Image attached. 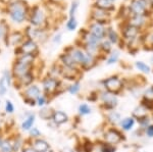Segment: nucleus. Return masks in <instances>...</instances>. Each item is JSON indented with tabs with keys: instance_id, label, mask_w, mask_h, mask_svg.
I'll return each mask as SVG.
<instances>
[{
	"instance_id": "obj_15",
	"label": "nucleus",
	"mask_w": 153,
	"mask_h": 152,
	"mask_svg": "<svg viewBox=\"0 0 153 152\" xmlns=\"http://www.w3.org/2000/svg\"><path fill=\"white\" fill-rule=\"evenodd\" d=\"M27 142L31 145L34 152H49L51 150V146L47 140L44 138H38L34 140H30L27 138Z\"/></svg>"
},
{
	"instance_id": "obj_13",
	"label": "nucleus",
	"mask_w": 153,
	"mask_h": 152,
	"mask_svg": "<svg viewBox=\"0 0 153 152\" xmlns=\"http://www.w3.org/2000/svg\"><path fill=\"white\" fill-rule=\"evenodd\" d=\"M83 70H76V68H71V67H66L63 65H59V76L60 79L71 81V82H75L78 81L79 78L81 77Z\"/></svg>"
},
{
	"instance_id": "obj_4",
	"label": "nucleus",
	"mask_w": 153,
	"mask_h": 152,
	"mask_svg": "<svg viewBox=\"0 0 153 152\" xmlns=\"http://www.w3.org/2000/svg\"><path fill=\"white\" fill-rule=\"evenodd\" d=\"M40 87L42 89V92L52 99L53 97L58 96L62 92L61 91L62 81H61V79H58V78L50 77V76L46 75L43 78H41Z\"/></svg>"
},
{
	"instance_id": "obj_48",
	"label": "nucleus",
	"mask_w": 153,
	"mask_h": 152,
	"mask_svg": "<svg viewBox=\"0 0 153 152\" xmlns=\"http://www.w3.org/2000/svg\"><path fill=\"white\" fill-rule=\"evenodd\" d=\"M146 134L149 137H153V126H149L146 130Z\"/></svg>"
},
{
	"instance_id": "obj_40",
	"label": "nucleus",
	"mask_w": 153,
	"mask_h": 152,
	"mask_svg": "<svg viewBox=\"0 0 153 152\" xmlns=\"http://www.w3.org/2000/svg\"><path fill=\"white\" fill-rule=\"evenodd\" d=\"M107 119L111 124H117V122H120V116L117 111H110L107 114Z\"/></svg>"
},
{
	"instance_id": "obj_45",
	"label": "nucleus",
	"mask_w": 153,
	"mask_h": 152,
	"mask_svg": "<svg viewBox=\"0 0 153 152\" xmlns=\"http://www.w3.org/2000/svg\"><path fill=\"white\" fill-rule=\"evenodd\" d=\"M61 40H62V35L60 33H56L55 35L52 37V42L54 44H60Z\"/></svg>"
},
{
	"instance_id": "obj_28",
	"label": "nucleus",
	"mask_w": 153,
	"mask_h": 152,
	"mask_svg": "<svg viewBox=\"0 0 153 152\" xmlns=\"http://www.w3.org/2000/svg\"><path fill=\"white\" fill-rule=\"evenodd\" d=\"M50 101H51V98L48 97L47 95H45L44 93H42L40 96L36 99V104L39 108H42V107L48 106L50 104Z\"/></svg>"
},
{
	"instance_id": "obj_12",
	"label": "nucleus",
	"mask_w": 153,
	"mask_h": 152,
	"mask_svg": "<svg viewBox=\"0 0 153 152\" xmlns=\"http://www.w3.org/2000/svg\"><path fill=\"white\" fill-rule=\"evenodd\" d=\"M86 29L90 32L92 35H94L99 40H103L106 37V30H107V24H103L96 22H88Z\"/></svg>"
},
{
	"instance_id": "obj_47",
	"label": "nucleus",
	"mask_w": 153,
	"mask_h": 152,
	"mask_svg": "<svg viewBox=\"0 0 153 152\" xmlns=\"http://www.w3.org/2000/svg\"><path fill=\"white\" fill-rule=\"evenodd\" d=\"M24 103L26 105H28L30 107H36L37 104H36V100H32V99H23Z\"/></svg>"
},
{
	"instance_id": "obj_35",
	"label": "nucleus",
	"mask_w": 153,
	"mask_h": 152,
	"mask_svg": "<svg viewBox=\"0 0 153 152\" xmlns=\"http://www.w3.org/2000/svg\"><path fill=\"white\" fill-rule=\"evenodd\" d=\"M78 111H79V114H80V116H84L90 114L91 112H92V108H91L87 103H82V104L79 105Z\"/></svg>"
},
{
	"instance_id": "obj_30",
	"label": "nucleus",
	"mask_w": 153,
	"mask_h": 152,
	"mask_svg": "<svg viewBox=\"0 0 153 152\" xmlns=\"http://www.w3.org/2000/svg\"><path fill=\"white\" fill-rule=\"evenodd\" d=\"M133 114H134V116L137 117L138 119H145L147 116V108L144 106V105H140V106H138L137 108L134 110V112H133Z\"/></svg>"
},
{
	"instance_id": "obj_32",
	"label": "nucleus",
	"mask_w": 153,
	"mask_h": 152,
	"mask_svg": "<svg viewBox=\"0 0 153 152\" xmlns=\"http://www.w3.org/2000/svg\"><path fill=\"white\" fill-rule=\"evenodd\" d=\"M66 91L70 93L71 95H76L79 92L81 91V83L79 81H75L71 85L68 86L66 88Z\"/></svg>"
},
{
	"instance_id": "obj_22",
	"label": "nucleus",
	"mask_w": 153,
	"mask_h": 152,
	"mask_svg": "<svg viewBox=\"0 0 153 152\" xmlns=\"http://www.w3.org/2000/svg\"><path fill=\"white\" fill-rule=\"evenodd\" d=\"M68 116L62 110H54L52 119H51V122L55 125L56 127L61 126V125H65L68 122Z\"/></svg>"
},
{
	"instance_id": "obj_36",
	"label": "nucleus",
	"mask_w": 153,
	"mask_h": 152,
	"mask_svg": "<svg viewBox=\"0 0 153 152\" xmlns=\"http://www.w3.org/2000/svg\"><path fill=\"white\" fill-rule=\"evenodd\" d=\"M9 90V86L3 77H0V97L5 96Z\"/></svg>"
},
{
	"instance_id": "obj_50",
	"label": "nucleus",
	"mask_w": 153,
	"mask_h": 152,
	"mask_svg": "<svg viewBox=\"0 0 153 152\" xmlns=\"http://www.w3.org/2000/svg\"><path fill=\"white\" fill-rule=\"evenodd\" d=\"M4 134L2 133V132H0V146H1V144H2V142H3V139H4Z\"/></svg>"
},
{
	"instance_id": "obj_7",
	"label": "nucleus",
	"mask_w": 153,
	"mask_h": 152,
	"mask_svg": "<svg viewBox=\"0 0 153 152\" xmlns=\"http://www.w3.org/2000/svg\"><path fill=\"white\" fill-rule=\"evenodd\" d=\"M112 18L113 13H110L108 11L91 5L90 11H89V22H96V23L108 26V24H110V22L112 21Z\"/></svg>"
},
{
	"instance_id": "obj_27",
	"label": "nucleus",
	"mask_w": 153,
	"mask_h": 152,
	"mask_svg": "<svg viewBox=\"0 0 153 152\" xmlns=\"http://www.w3.org/2000/svg\"><path fill=\"white\" fill-rule=\"evenodd\" d=\"M0 152H14L11 136L4 137L3 142H2L1 146H0Z\"/></svg>"
},
{
	"instance_id": "obj_38",
	"label": "nucleus",
	"mask_w": 153,
	"mask_h": 152,
	"mask_svg": "<svg viewBox=\"0 0 153 152\" xmlns=\"http://www.w3.org/2000/svg\"><path fill=\"white\" fill-rule=\"evenodd\" d=\"M135 67H137V70H139L140 72L144 73H149L151 72V68L148 65H146L143 61H136L135 62Z\"/></svg>"
},
{
	"instance_id": "obj_26",
	"label": "nucleus",
	"mask_w": 153,
	"mask_h": 152,
	"mask_svg": "<svg viewBox=\"0 0 153 152\" xmlns=\"http://www.w3.org/2000/svg\"><path fill=\"white\" fill-rule=\"evenodd\" d=\"M99 50H100L101 55H103V56L106 54L108 55L113 50V45L105 38V39H103V40H101V42L99 44Z\"/></svg>"
},
{
	"instance_id": "obj_46",
	"label": "nucleus",
	"mask_w": 153,
	"mask_h": 152,
	"mask_svg": "<svg viewBox=\"0 0 153 152\" xmlns=\"http://www.w3.org/2000/svg\"><path fill=\"white\" fill-rule=\"evenodd\" d=\"M19 152H34L33 148L31 147V145H30L28 142H27V139H26V144H25V146L21 149V151H19Z\"/></svg>"
},
{
	"instance_id": "obj_23",
	"label": "nucleus",
	"mask_w": 153,
	"mask_h": 152,
	"mask_svg": "<svg viewBox=\"0 0 153 152\" xmlns=\"http://www.w3.org/2000/svg\"><path fill=\"white\" fill-rule=\"evenodd\" d=\"M11 136V135H10ZM12 144H13V150L14 152H19L26 144V138H24L19 133H16L13 136H11Z\"/></svg>"
},
{
	"instance_id": "obj_1",
	"label": "nucleus",
	"mask_w": 153,
	"mask_h": 152,
	"mask_svg": "<svg viewBox=\"0 0 153 152\" xmlns=\"http://www.w3.org/2000/svg\"><path fill=\"white\" fill-rule=\"evenodd\" d=\"M31 5L26 0H12L3 7V12L9 23L14 26H22L28 23Z\"/></svg>"
},
{
	"instance_id": "obj_20",
	"label": "nucleus",
	"mask_w": 153,
	"mask_h": 152,
	"mask_svg": "<svg viewBox=\"0 0 153 152\" xmlns=\"http://www.w3.org/2000/svg\"><path fill=\"white\" fill-rule=\"evenodd\" d=\"M105 38L107 39L112 45H120V44H122V37H120V32H117L112 26H110V24L107 26Z\"/></svg>"
},
{
	"instance_id": "obj_39",
	"label": "nucleus",
	"mask_w": 153,
	"mask_h": 152,
	"mask_svg": "<svg viewBox=\"0 0 153 152\" xmlns=\"http://www.w3.org/2000/svg\"><path fill=\"white\" fill-rule=\"evenodd\" d=\"M2 77L5 79L7 84H8V86H9V88L13 86V81L14 80H13V77H12V73H11L10 70H4L3 72H2Z\"/></svg>"
},
{
	"instance_id": "obj_33",
	"label": "nucleus",
	"mask_w": 153,
	"mask_h": 152,
	"mask_svg": "<svg viewBox=\"0 0 153 152\" xmlns=\"http://www.w3.org/2000/svg\"><path fill=\"white\" fill-rule=\"evenodd\" d=\"M14 111H16V106H14L13 102L10 99H6L4 102V112L7 116H11L14 113Z\"/></svg>"
},
{
	"instance_id": "obj_18",
	"label": "nucleus",
	"mask_w": 153,
	"mask_h": 152,
	"mask_svg": "<svg viewBox=\"0 0 153 152\" xmlns=\"http://www.w3.org/2000/svg\"><path fill=\"white\" fill-rule=\"evenodd\" d=\"M36 119H37V114L35 112H27L26 116H25L23 121L21 122V127H19L22 132L28 133L33 127H35Z\"/></svg>"
},
{
	"instance_id": "obj_2",
	"label": "nucleus",
	"mask_w": 153,
	"mask_h": 152,
	"mask_svg": "<svg viewBox=\"0 0 153 152\" xmlns=\"http://www.w3.org/2000/svg\"><path fill=\"white\" fill-rule=\"evenodd\" d=\"M63 51L68 53V54L73 57V59L76 62V65L80 67L81 70H85V72L92 70V68L97 65L98 60H99L97 57L89 54V53L86 52L82 47L76 46V45L68 46V47L65 48Z\"/></svg>"
},
{
	"instance_id": "obj_17",
	"label": "nucleus",
	"mask_w": 153,
	"mask_h": 152,
	"mask_svg": "<svg viewBox=\"0 0 153 152\" xmlns=\"http://www.w3.org/2000/svg\"><path fill=\"white\" fill-rule=\"evenodd\" d=\"M103 138H104V142L111 144V145H115V144L120 143L123 140V136L120 134V132L114 128H109L106 130Z\"/></svg>"
},
{
	"instance_id": "obj_5",
	"label": "nucleus",
	"mask_w": 153,
	"mask_h": 152,
	"mask_svg": "<svg viewBox=\"0 0 153 152\" xmlns=\"http://www.w3.org/2000/svg\"><path fill=\"white\" fill-rule=\"evenodd\" d=\"M23 31H24L25 36H26V39H30V40L35 41L39 45L45 43L49 39V35H50L49 30L35 28V27L30 26V24H27Z\"/></svg>"
},
{
	"instance_id": "obj_37",
	"label": "nucleus",
	"mask_w": 153,
	"mask_h": 152,
	"mask_svg": "<svg viewBox=\"0 0 153 152\" xmlns=\"http://www.w3.org/2000/svg\"><path fill=\"white\" fill-rule=\"evenodd\" d=\"M134 124H135V121L132 117H127V119H123V121L120 122V126H122V128L124 129L125 131H129V130L132 129Z\"/></svg>"
},
{
	"instance_id": "obj_11",
	"label": "nucleus",
	"mask_w": 153,
	"mask_h": 152,
	"mask_svg": "<svg viewBox=\"0 0 153 152\" xmlns=\"http://www.w3.org/2000/svg\"><path fill=\"white\" fill-rule=\"evenodd\" d=\"M102 85L104 87L105 91L114 95H117L124 87V83L117 76H111V77L106 78L102 81Z\"/></svg>"
},
{
	"instance_id": "obj_42",
	"label": "nucleus",
	"mask_w": 153,
	"mask_h": 152,
	"mask_svg": "<svg viewBox=\"0 0 153 152\" xmlns=\"http://www.w3.org/2000/svg\"><path fill=\"white\" fill-rule=\"evenodd\" d=\"M144 44L149 48L153 49V31L145 33L144 37Z\"/></svg>"
},
{
	"instance_id": "obj_6",
	"label": "nucleus",
	"mask_w": 153,
	"mask_h": 152,
	"mask_svg": "<svg viewBox=\"0 0 153 152\" xmlns=\"http://www.w3.org/2000/svg\"><path fill=\"white\" fill-rule=\"evenodd\" d=\"M14 56H19L22 54H28L33 55L36 58L40 57V45L33 40L26 39L23 44L19 47L13 48Z\"/></svg>"
},
{
	"instance_id": "obj_31",
	"label": "nucleus",
	"mask_w": 153,
	"mask_h": 152,
	"mask_svg": "<svg viewBox=\"0 0 153 152\" xmlns=\"http://www.w3.org/2000/svg\"><path fill=\"white\" fill-rule=\"evenodd\" d=\"M118 59H120V52L117 50L111 51V52L108 54L107 58H106V65H111L117 63Z\"/></svg>"
},
{
	"instance_id": "obj_41",
	"label": "nucleus",
	"mask_w": 153,
	"mask_h": 152,
	"mask_svg": "<svg viewBox=\"0 0 153 152\" xmlns=\"http://www.w3.org/2000/svg\"><path fill=\"white\" fill-rule=\"evenodd\" d=\"M79 8V2L76 0H73L71 3L70 9H68V18H73V16H76V11H78Z\"/></svg>"
},
{
	"instance_id": "obj_8",
	"label": "nucleus",
	"mask_w": 153,
	"mask_h": 152,
	"mask_svg": "<svg viewBox=\"0 0 153 152\" xmlns=\"http://www.w3.org/2000/svg\"><path fill=\"white\" fill-rule=\"evenodd\" d=\"M152 16H136V14H131L127 21H126V23L139 29L140 31L144 32L145 30L149 29L152 26Z\"/></svg>"
},
{
	"instance_id": "obj_53",
	"label": "nucleus",
	"mask_w": 153,
	"mask_h": 152,
	"mask_svg": "<svg viewBox=\"0 0 153 152\" xmlns=\"http://www.w3.org/2000/svg\"><path fill=\"white\" fill-rule=\"evenodd\" d=\"M0 104H1V101H0Z\"/></svg>"
},
{
	"instance_id": "obj_43",
	"label": "nucleus",
	"mask_w": 153,
	"mask_h": 152,
	"mask_svg": "<svg viewBox=\"0 0 153 152\" xmlns=\"http://www.w3.org/2000/svg\"><path fill=\"white\" fill-rule=\"evenodd\" d=\"M114 151H115L114 145L108 144L106 142H103L100 145V152H114Z\"/></svg>"
},
{
	"instance_id": "obj_3",
	"label": "nucleus",
	"mask_w": 153,
	"mask_h": 152,
	"mask_svg": "<svg viewBox=\"0 0 153 152\" xmlns=\"http://www.w3.org/2000/svg\"><path fill=\"white\" fill-rule=\"evenodd\" d=\"M50 16L48 8L43 4L31 5L28 19V24L39 29H50Z\"/></svg>"
},
{
	"instance_id": "obj_19",
	"label": "nucleus",
	"mask_w": 153,
	"mask_h": 152,
	"mask_svg": "<svg viewBox=\"0 0 153 152\" xmlns=\"http://www.w3.org/2000/svg\"><path fill=\"white\" fill-rule=\"evenodd\" d=\"M57 63L60 65H63V67H71V68H76V70H81L80 67L76 65V62L75 60L73 59V57L63 51L62 53H60L58 56V60H57Z\"/></svg>"
},
{
	"instance_id": "obj_49",
	"label": "nucleus",
	"mask_w": 153,
	"mask_h": 152,
	"mask_svg": "<svg viewBox=\"0 0 153 152\" xmlns=\"http://www.w3.org/2000/svg\"><path fill=\"white\" fill-rule=\"evenodd\" d=\"M10 1H12V0H0V3H1L2 5H3V7H4L7 3H9Z\"/></svg>"
},
{
	"instance_id": "obj_29",
	"label": "nucleus",
	"mask_w": 153,
	"mask_h": 152,
	"mask_svg": "<svg viewBox=\"0 0 153 152\" xmlns=\"http://www.w3.org/2000/svg\"><path fill=\"white\" fill-rule=\"evenodd\" d=\"M78 26H79V23H78V19H76V16L68 18L66 19L65 28L68 32H75L76 29H78Z\"/></svg>"
},
{
	"instance_id": "obj_44",
	"label": "nucleus",
	"mask_w": 153,
	"mask_h": 152,
	"mask_svg": "<svg viewBox=\"0 0 153 152\" xmlns=\"http://www.w3.org/2000/svg\"><path fill=\"white\" fill-rule=\"evenodd\" d=\"M144 99L148 102H153V86L149 87L144 93Z\"/></svg>"
},
{
	"instance_id": "obj_52",
	"label": "nucleus",
	"mask_w": 153,
	"mask_h": 152,
	"mask_svg": "<svg viewBox=\"0 0 153 152\" xmlns=\"http://www.w3.org/2000/svg\"><path fill=\"white\" fill-rule=\"evenodd\" d=\"M151 5H152V10H153V0H151Z\"/></svg>"
},
{
	"instance_id": "obj_21",
	"label": "nucleus",
	"mask_w": 153,
	"mask_h": 152,
	"mask_svg": "<svg viewBox=\"0 0 153 152\" xmlns=\"http://www.w3.org/2000/svg\"><path fill=\"white\" fill-rule=\"evenodd\" d=\"M92 6L103 9V10L108 11L110 13H113L117 10L115 3H113L110 0H92Z\"/></svg>"
},
{
	"instance_id": "obj_51",
	"label": "nucleus",
	"mask_w": 153,
	"mask_h": 152,
	"mask_svg": "<svg viewBox=\"0 0 153 152\" xmlns=\"http://www.w3.org/2000/svg\"><path fill=\"white\" fill-rule=\"evenodd\" d=\"M61 1H63V0H50V2H54V3H59Z\"/></svg>"
},
{
	"instance_id": "obj_34",
	"label": "nucleus",
	"mask_w": 153,
	"mask_h": 152,
	"mask_svg": "<svg viewBox=\"0 0 153 152\" xmlns=\"http://www.w3.org/2000/svg\"><path fill=\"white\" fill-rule=\"evenodd\" d=\"M42 137V132L38 127H33L30 131L28 132V139L30 140H34V139H38Z\"/></svg>"
},
{
	"instance_id": "obj_9",
	"label": "nucleus",
	"mask_w": 153,
	"mask_h": 152,
	"mask_svg": "<svg viewBox=\"0 0 153 152\" xmlns=\"http://www.w3.org/2000/svg\"><path fill=\"white\" fill-rule=\"evenodd\" d=\"M131 14L136 16H153V12L147 8L142 0H127L125 3Z\"/></svg>"
},
{
	"instance_id": "obj_25",
	"label": "nucleus",
	"mask_w": 153,
	"mask_h": 152,
	"mask_svg": "<svg viewBox=\"0 0 153 152\" xmlns=\"http://www.w3.org/2000/svg\"><path fill=\"white\" fill-rule=\"evenodd\" d=\"M10 26H9L8 22L1 19L0 21V44L3 43V40L6 38L8 33L10 32Z\"/></svg>"
},
{
	"instance_id": "obj_14",
	"label": "nucleus",
	"mask_w": 153,
	"mask_h": 152,
	"mask_svg": "<svg viewBox=\"0 0 153 152\" xmlns=\"http://www.w3.org/2000/svg\"><path fill=\"white\" fill-rule=\"evenodd\" d=\"M42 89L40 87V85L34 83V84L28 86V87L24 88L19 94L22 95L23 99H32V100H36L40 95L42 94Z\"/></svg>"
},
{
	"instance_id": "obj_16",
	"label": "nucleus",
	"mask_w": 153,
	"mask_h": 152,
	"mask_svg": "<svg viewBox=\"0 0 153 152\" xmlns=\"http://www.w3.org/2000/svg\"><path fill=\"white\" fill-rule=\"evenodd\" d=\"M100 98L102 100V105L106 110H111L114 108L117 105V99L114 96V94L107 92V91H103L100 93Z\"/></svg>"
},
{
	"instance_id": "obj_24",
	"label": "nucleus",
	"mask_w": 153,
	"mask_h": 152,
	"mask_svg": "<svg viewBox=\"0 0 153 152\" xmlns=\"http://www.w3.org/2000/svg\"><path fill=\"white\" fill-rule=\"evenodd\" d=\"M54 109L50 106H45L40 108V110L38 111V116H40L41 119L43 121H51L53 116Z\"/></svg>"
},
{
	"instance_id": "obj_10",
	"label": "nucleus",
	"mask_w": 153,
	"mask_h": 152,
	"mask_svg": "<svg viewBox=\"0 0 153 152\" xmlns=\"http://www.w3.org/2000/svg\"><path fill=\"white\" fill-rule=\"evenodd\" d=\"M26 40V36L23 30H10L8 35L3 40V44L6 47H19Z\"/></svg>"
}]
</instances>
